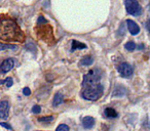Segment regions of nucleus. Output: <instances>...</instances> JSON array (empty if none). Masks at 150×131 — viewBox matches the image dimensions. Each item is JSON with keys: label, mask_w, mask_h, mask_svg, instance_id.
<instances>
[{"label": "nucleus", "mask_w": 150, "mask_h": 131, "mask_svg": "<svg viewBox=\"0 0 150 131\" xmlns=\"http://www.w3.org/2000/svg\"><path fill=\"white\" fill-rule=\"evenodd\" d=\"M0 40L3 41L24 42L25 34L16 21L7 17L0 18Z\"/></svg>", "instance_id": "f257e3e1"}, {"label": "nucleus", "mask_w": 150, "mask_h": 131, "mask_svg": "<svg viewBox=\"0 0 150 131\" xmlns=\"http://www.w3.org/2000/svg\"><path fill=\"white\" fill-rule=\"evenodd\" d=\"M103 89H104L103 85H101L100 83L93 86H88V87H84V89L82 90L81 96L86 100L96 102L103 95Z\"/></svg>", "instance_id": "f03ea898"}, {"label": "nucleus", "mask_w": 150, "mask_h": 131, "mask_svg": "<svg viewBox=\"0 0 150 131\" xmlns=\"http://www.w3.org/2000/svg\"><path fill=\"white\" fill-rule=\"evenodd\" d=\"M102 79V73L100 70L95 69L91 70L86 75L83 76V83L82 86L83 87H88V86H93L96 85L100 82V80Z\"/></svg>", "instance_id": "7ed1b4c3"}, {"label": "nucleus", "mask_w": 150, "mask_h": 131, "mask_svg": "<svg viewBox=\"0 0 150 131\" xmlns=\"http://www.w3.org/2000/svg\"><path fill=\"white\" fill-rule=\"evenodd\" d=\"M38 31V36H39L41 39H43L47 43H52L54 41V38H52V30L50 29V27L48 26V24L46 23V25L43 24H40L38 25L37 28Z\"/></svg>", "instance_id": "20e7f679"}, {"label": "nucleus", "mask_w": 150, "mask_h": 131, "mask_svg": "<svg viewBox=\"0 0 150 131\" xmlns=\"http://www.w3.org/2000/svg\"><path fill=\"white\" fill-rule=\"evenodd\" d=\"M125 8L127 11L132 15H139L141 13V7L138 0H125Z\"/></svg>", "instance_id": "39448f33"}, {"label": "nucleus", "mask_w": 150, "mask_h": 131, "mask_svg": "<svg viewBox=\"0 0 150 131\" xmlns=\"http://www.w3.org/2000/svg\"><path fill=\"white\" fill-rule=\"evenodd\" d=\"M117 71L121 75V77L123 78L132 77V75L134 73L133 67L129 64H127V62H122V64H119L118 67H117Z\"/></svg>", "instance_id": "423d86ee"}, {"label": "nucleus", "mask_w": 150, "mask_h": 131, "mask_svg": "<svg viewBox=\"0 0 150 131\" xmlns=\"http://www.w3.org/2000/svg\"><path fill=\"white\" fill-rule=\"evenodd\" d=\"M13 66H15V60L13 58H6V60H4L2 62V64L0 66V69H1V72L3 74H5L11 71L13 68Z\"/></svg>", "instance_id": "0eeeda50"}, {"label": "nucleus", "mask_w": 150, "mask_h": 131, "mask_svg": "<svg viewBox=\"0 0 150 131\" xmlns=\"http://www.w3.org/2000/svg\"><path fill=\"white\" fill-rule=\"evenodd\" d=\"M9 115V104L6 100L0 102V118L7 119Z\"/></svg>", "instance_id": "6e6552de"}, {"label": "nucleus", "mask_w": 150, "mask_h": 131, "mask_svg": "<svg viewBox=\"0 0 150 131\" xmlns=\"http://www.w3.org/2000/svg\"><path fill=\"white\" fill-rule=\"evenodd\" d=\"M127 29H129V33H131L132 35H137L140 32L139 26L137 25V23H135V22L132 21V20H127Z\"/></svg>", "instance_id": "1a4fd4ad"}, {"label": "nucleus", "mask_w": 150, "mask_h": 131, "mask_svg": "<svg viewBox=\"0 0 150 131\" xmlns=\"http://www.w3.org/2000/svg\"><path fill=\"white\" fill-rule=\"evenodd\" d=\"M82 126L86 129H92L95 126V119L93 117H84L82 120Z\"/></svg>", "instance_id": "9d476101"}, {"label": "nucleus", "mask_w": 150, "mask_h": 131, "mask_svg": "<svg viewBox=\"0 0 150 131\" xmlns=\"http://www.w3.org/2000/svg\"><path fill=\"white\" fill-rule=\"evenodd\" d=\"M63 102H64V96H63V94L60 93V92H57L54 96V99H52V106H60L61 104H63Z\"/></svg>", "instance_id": "9b49d317"}, {"label": "nucleus", "mask_w": 150, "mask_h": 131, "mask_svg": "<svg viewBox=\"0 0 150 131\" xmlns=\"http://www.w3.org/2000/svg\"><path fill=\"white\" fill-rule=\"evenodd\" d=\"M104 115H105V117H107V118H112V119L117 118V117H118L117 112L112 108H106L105 109Z\"/></svg>", "instance_id": "f8f14e48"}, {"label": "nucleus", "mask_w": 150, "mask_h": 131, "mask_svg": "<svg viewBox=\"0 0 150 131\" xmlns=\"http://www.w3.org/2000/svg\"><path fill=\"white\" fill-rule=\"evenodd\" d=\"M86 48V45L84 43H81L79 41H76V40H73L72 41V48H71V51H74L76 49H84Z\"/></svg>", "instance_id": "ddd939ff"}, {"label": "nucleus", "mask_w": 150, "mask_h": 131, "mask_svg": "<svg viewBox=\"0 0 150 131\" xmlns=\"http://www.w3.org/2000/svg\"><path fill=\"white\" fill-rule=\"evenodd\" d=\"M93 62H94V60H93L92 56H84L83 58H82L81 60H80V66H83V67H88V66H91V64H93Z\"/></svg>", "instance_id": "4468645a"}, {"label": "nucleus", "mask_w": 150, "mask_h": 131, "mask_svg": "<svg viewBox=\"0 0 150 131\" xmlns=\"http://www.w3.org/2000/svg\"><path fill=\"white\" fill-rule=\"evenodd\" d=\"M125 92H127V89L123 86H117L113 92V96H123Z\"/></svg>", "instance_id": "2eb2a0df"}, {"label": "nucleus", "mask_w": 150, "mask_h": 131, "mask_svg": "<svg viewBox=\"0 0 150 131\" xmlns=\"http://www.w3.org/2000/svg\"><path fill=\"white\" fill-rule=\"evenodd\" d=\"M5 49H13V50H17L18 46L17 45H13V44H4V43H0V51L1 50H5Z\"/></svg>", "instance_id": "dca6fc26"}, {"label": "nucleus", "mask_w": 150, "mask_h": 131, "mask_svg": "<svg viewBox=\"0 0 150 131\" xmlns=\"http://www.w3.org/2000/svg\"><path fill=\"white\" fill-rule=\"evenodd\" d=\"M125 49H127L129 51H134L135 50V48H136V44L134 43L133 41H129V42H127L125 43Z\"/></svg>", "instance_id": "f3484780"}, {"label": "nucleus", "mask_w": 150, "mask_h": 131, "mask_svg": "<svg viewBox=\"0 0 150 131\" xmlns=\"http://www.w3.org/2000/svg\"><path fill=\"white\" fill-rule=\"evenodd\" d=\"M26 48H27L29 51H32V52H35L36 51V46L33 44V42L29 41L28 42V44L26 45Z\"/></svg>", "instance_id": "a211bd4d"}, {"label": "nucleus", "mask_w": 150, "mask_h": 131, "mask_svg": "<svg viewBox=\"0 0 150 131\" xmlns=\"http://www.w3.org/2000/svg\"><path fill=\"white\" fill-rule=\"evenodd\" d=\"M54 120V117L52 116H48V117H41V118H38V121L39 122H52V121Z\"/></svg>", "instance_id": "6ab92c4d"}, {"label": "nucleus", "mask_w": 150, "mask_h": 131, "mask_svg": "<svg viewBox=\"0 0 150 131\" xmlns=\"http://www.w3.org/2000/svg\"><path fill=\"white\" fill-rule=\"evenodd\" d=\"M56 131H69V126L66 124H61L57 127Z\"/></svg>", "instance_id": "aec40b11"}, {"label": "nucleus", "mask_w": 150, "mask_h": 131, "mask_svg": "<svg viewBox=\"0 0 150 131\" xmlns=\"http://www.w3.org/2000/svg\"><path fill=\"white\" fill-rule=\"evenodd\" d=\"M4 83L6 84V87H7V88H11V86H13V78H11V77L6 78V79L4 80Z\"/></svg>", "instance_id": "412c9836"}, {"label": "nucleus", "mask_w": 150, "mask_h": 131, "mask_svg": "<svg viewBox=\"0 0 150 131\" xmlns=\"http://www.w3.org/2000/svg\"><path fill=\"white\" fill-rule=\"evenodd\" d=\"M32 112H33L34 114H39V113L41 112V108H40L39 106H34L33 108H32Z\"/></svg>", "instance_id": "4be33fe9"}, {"label": "nucleus", "mask_w": 150, "mask_h": 131, "mask_svg": "<svg viewBox=\"0 0 150 131\" xmlns=\"http://www.w3.org/2000/svg\"><path fill=\"white\" fill-rule=\"evenodd\" d=\"M23 93H24V95L29 96V95H31V90H30V88L25 87V88L23 89Z\"/></svg>", "instance_id": "5701e85b"}, {"label": "nucleus", "mask_w": 150, "mask_h": 131, "mask_svg": "<svg viewBox=\"0 0 150 131\" xmlns=\"http://www.w3.org/2000/svg\"><path fill=\"white\" fill-rule=\"evenodd\" d=\"M47 23V21H46L45 19H44L42 15H40L39 19H38V22H37V25H40V24H46Z\"/></svg>", "instance_id": "b1692460"}, {"label": "nucleus", "mask_w": 150, "mask_h": 131, "mask_svg": "<svg viewBox=\"0 0 150 131\" xmlns=\"http://www.w3.org/2000/svg\"><path fill=\"white\" fill-rule=\"evenodd\" d=\"M0 125H1V126L2 127H4V128H6V129H9V130H11V126L9 124H7V123H5V122H1L0 123Z\"/></svg>", "instance_id": "393cba45"}, {"label": "nucleus", "mask_w": 150, "mask_h": 131, "mask_svg": "<svg viewBox=\"0 0 150 131\" xmlns=\"http://www.w3.org/2000/svg\"><path fill=\"white\" fill-rule=\"evenodd\" d=\"M125 30L123 29V25H122L120 27V31H119V34H120V35H123V34H125Z\"/></svg>", "instance_id": "a878e982"}, {"label": "nucleus", "mask_w": 150, "mask_h": 131, "mask_svg": "<svg viewBox=\"0 0 150 131\" xmlns=\"http://www.w3.org/2000/svg\"><path fill=\"white\" fill-rule=\"evenodd\" d=\"M143 47H144V45H142V44H140V45H139V49H142Z\"/></svg>", "instance_id": "bb28decb"}, {"label": "nucleus", "mask_w": 150, "mask_h": 131, "mask_svg": "<svg viewBox=\"0 0 150 131\" xmlns=\"http://www.w3.org/2000/svg\"><path fill=\"white\" fill-rule=\"evenodd\" d=\"M1 84H4V80H3V81H1V80H0V85H1Z\"/></svg>", "instance_id": "cd10ccee"}]
</instances>
